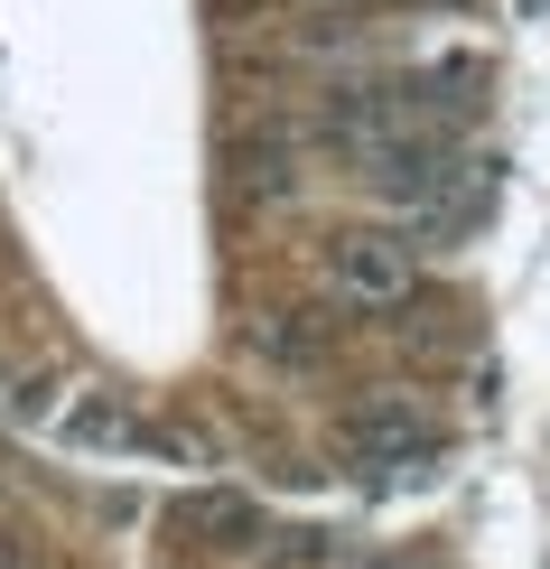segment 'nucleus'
Here are the masks:
<instances>
[{
	"instance_id": "obj_5",
	"label": "nucleus",
	"mask_w": 550,
	"mask_h": 569,
	"mask_svg": "<svg viewBox=\"0 0 550 569\" xmlns=\"http://www.w3.org/2000/svg\"><path fill=\"white\" fill-rule=\"evenodd\" d=\"M0 569H19V551H10V532H0Z\"/></svg>"
},
{
	"instance_id": "obj_4",
	"label": "nucleus",
	"mask_w": 550,
	"mask_h": 569,
	"mask_svg": "<svg viewBox=\"0 0 550 569\" xmlns=\"http://www.w3.org/2000/svg\"><path fill=\"white\" fill-rule=\"evenodd\" d=\"M66 439H76V448H131V439H140V420L122 411V401L84 392V401H76V420H66Z\"/></svg>"
},
{
	"instance_id": "obj_1",
	"label": "nucleus",
	"mask_w": 550,
	"mask_h": 569,
	"mask_svg": "<svg viewBox=\"0 0 550 569\" xmlns=\"http://www.w3.org/2000/svg\"><path fill=\"white\" fill-rule=\"evenodd\" d=\"M327 290L346 308H401L420 290V233L401 224H346L327 243Z\"/></svg>"
},
{
	"instance_id": "obj_3",
	"label": "nucleus",
	"mask_w": 550,
	"mask_h": 569,
	"mask_svg": "<svg viewBox=\"0 0 550 569\" xmlns=\"http://www.w3.org/2000/svg\"><path fill=\"white\" fill-rule=\"evenodd\" d=\"M178 532H214V541H224V551H233V541H261V513L243 505V495H197V505H178Z\"/></svg>"
},
{
	"instance_id": "obj_2",
	"label": "nucleus",
	"mask_w": 550,
	"mask_h": 569,
	"mask_svg": "<svg viewBox=\"0 0 550 569\" xmlns=\"http://www.w3.org/2000/svg\"><path fill=\"white\" fill-rule=\"evenodd\" d=\"M346 458L364 467V477H420V467L439 458V439H429V420L411 401H364V411L346 420Z\"/></svg>"
}]
</instances>
